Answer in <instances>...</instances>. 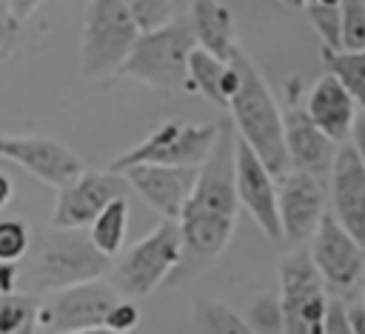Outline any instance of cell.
<instances>
[{"mask_svg": "<svg viewBox=\"0 0 365 334\" xmlns=\"http://www.w3.org/2000/svg\"><path fill=\"white\" fill-rule=\"evenodd\" d=\"M108 331L114 334H134L137 325H140V308L131 303V300H117L114 308L106 314V323H103Z\"/></svg>", "mask_w": 365, "mask_h": 334, "instance_id": "29", "label": "cell"}, {"mask_svg": "<svg viewBox=\"0 0 365 334\" xmlns=\"http://www.w3.org/2000/svg\"><path fill=\"white\" fill-rule=\"evenodd\" d=\"M0 334H43L40 297H31L26 291L0 294Z\"/></svg>", "mask_w": 365, "mask_h": 334, "instance_id": "23", "label": "cell"}, {"mask_svg": "<svg viewBox=\"0 0 365 334\" xmlns=\"http://www.w3.org/2000/svg\"><path fill=\"white\" fill-rule=\"evenodd\" d=\"M194 49V37L188 29V20H171L163 29L143 31L131 51L125 54L117 74L137 80L148 88L160 91H188L185 63Z\"/></svg>", "mask_w": 365, "mask_h": 334, "instance_id": "4", "label": "cell"}, {"mask_svg": "<svg viewBox=\"0 0 365 334\" xmlns=\"http://www.w3.org/2000/svg\"><path fill=\"white\" fill-rule=\"evenodd\" d=\"M325 334H354L345 317V303L328 300V314H325Z\"/></svg>", "mask_w": 365, "mask_h": 334, "instance_id": "31", "label": "cell"}, {"mask_svg": "<svg viewBox=\"0 0 365 334\" xmlns=\"http://www.w3.org/2000/svg\"><path fill=\"white\" fill-rule=\"evenodd\" d=\"M325 49H339V6H305L302 9Z\"/></svg>", "mask_w": 365, "mask_h": 334, "instance_id": "28", "label": "cell"}, {"mask_svg": "<svg viewBox=\"0 0 365 334\" xmlns=\"http://www.w3.org/2000/svg\"><path fill=\"white\" fill-rule=\"evenodd\" d=\"M20 285V265L17 263H0V294L17 291Z\"/></svg>", "mask_w": 365, "mask_h": 334, "instance_id": "33", "label": "cell"}, {"mask_svg": "<svg viewBox=\"0 0 365 334\" xmlns=\"http://www.w3.org/2000/svg\"><path fill=\"white\" fill-rule=\"evenodd\" d=\"M231 60L240 69V91L231 97V128L234 134L262 160V166L282 177L291 171L288 151H285V128H282V108L274 100L265 77L257 71V66L248 60L242 49L231 54Z\"/></svg>", "mask_w": 365, "mask_h": 334, "instance_id": "3", "label": "cell"}, {"mask_svg": "<svg viewBox=\"0 0 365 334\" xmlns=\"http://www.w3.org/2000/svg\"><path fill=\"white\" fill-rule=\"evenodd\" d=\"M17 265H20L17 291H26L31 297H46L60 288L103 277L108 260L91 246L86 231L46 228V231H34L29 254Z\"/></svg>", "mask_w": 365, "mask_h": 334, "instance_id": "2", "label": "cell"}, {"mask_svg": "<svg viewBox=\"0 0 365 334\" xmlns=\"http://www.w3.org/2000/svg\"><path fill=\"white\" fill-rule=\"evenodd\" d=\"M359 305H362V308H365V291H362V303H359Z\"/></svg>", "mask_w": 365, "mask_h": 334, "instance_id": "40", "label": "cell"}, {"mask_svg": "<svg viewBox=\"0 0 365 334\" xmlns=\"http://www.w3.org/2000/svg\"><path fill=\"white\" fill-rule=\"evenodd\" d=\"M71 334H114V331H108L106 325H97V328H83V331H71Z\"/></svg>", "mask_w": 365, "mask_h": 334, "instance_id": "37", "label": "cell"}, {"mask_svg": "<svg viewBox=\"0 0 365 334\" xmlns=\"http://www.w3.org/2000/svg\"><path fill=\"white\" fill-rule=\"evenodd\" d=\"M322 63H325L328 74L354 97V103L359 108H365V49L345 51V49L322 46Z\"/></svg>", "mask_w": 365, "mask_h": 334, "instance_id": "22", "label": "cell"}, {"mask_svg": "<svg viewBox=\"0 0 365 334\" xmlns=\"http://www.w3.org/2000/svg\"><path fill=\"white\" fill-rule=\"evenodd\" d=\"M128 6V14L134 20V26L143 31H154V29H163L168 26L174 17V0H125Z\"/></svg>", "mask_w": 365, "mask_h": 334, "instance_id": "26", "label": "cell"}, {"mask_svg": "<svg viewBox=\"0 0 365 334\" xmlns=\"http://www.w3.org/2000/svg\"><path fill=\"white\" fill-rule=\"evenodd\" d=\"M362 3H365V0H362Z\"/></svg>", "mask_w": 365, "mask_h": 334, "instance_id": "41", "label": "cell"}, {"mask_svg": "<svg viewBox=\"0 0 365 334\" xmlns=\"http://www.w3.org/2000/svg\"><path fill=\"white\" fill-rule=\"evenodd\" d=\"M299 80L294 77L288 83V94H285V111H282V128H285V151H288V166L291 171H302L311 174L317 180H328L334 157L339 151V146L325 137L305 114L302 100H299Z\"/></svg>", "mask_w": 365, "mask_h": 334, "instance_id": "10", "label": "cell"}, {"mask_svg": "<svg viewBox=\"0 0 365 334\" xmlns=\"http://www.w3.org/2000/svg\"><path fill=\"white\" fill-rule=\"evenodd\" d=\"M217 123H185V120H163L157 123L137 146L123 151L108 171L120 174L131 166H180L200 168L214 148Z\"/></svg>", "mask_w": 365, "mask_h": 334, "instance_id": "6", "label": "cell"}, {"mask_svg": "<svg viewBox=\"0 0 365 334\" xmlns=\"http://www.w3.org/2000/svg\"><path fill=\"white\" fill-rule=\"evenodd\" d=\"M11 197H14V183H11V177H9V174H3V171H0V211L11 203Z\"/></svg>", "mask_w": 365, "mask_h": 334, "instance_id": "36", "label": "cell"}, {"mask_svg": "<svg viewBox=\"0 0 365 334\" xmlns=\"http://www.w3.org/2000/svg\"><path fill=\"white\" fill-rule=\"evenodd\" d=\"M20 34V20L14 17V11L9 9L6 0H0V57L11 49V43Z\"/></svg>", "mask_w": 365, "mask_h": 334, "instance_id": "30", "label": "cell"}, {"mask_svg": "<svg viewBox=\"0 0 365 334\" xmlns=\"http://www.w3.org/2000/svg\"><path fill=\"white\" fill-rule=\"evenodd\" d=\"M188 29L194 46L214 54L217 60H231L237 46L234 14L222 0H188Z\"/></svg>", "mask_w": 365, "mask_h": 334, "instance_id": "19", "label": "cell"}, {"mask_svg": "<svg viewBox=\"0 0 365 334\" xmlns=\"http://www.w3.org/2000/svg\"><path fill=\"white\" fill-rule=\"evenodd\" d=\"M125 194V180L114 171H83L68 186L57 188L51 208V228L86 231L94 217L114 200Z\"/></svg>", "mask_w": 365, "mask_h": 334, "instance_id": "13", "label": "cell"}, {"mask_svg": "<svg viewBox=\"0 0 365 334\" xmlns=\"http://www.w3.org/2000/svg\"><path fill=\"white\" fill-rule=\"evenodd\" d=\"M0 157L20 166L34 180L51 186L54 191L68 186L74 177L86 171L80 154H74L66 143L37 134H0Z\"/></svg>", "mask_w": 365, "mask_h": 334, "instance_id": "11", "label": "cell"}, {"mask_svg": "<svg viewBox=\"0 0 365 334\" xmlns=\"http://www.w3.org/2000/svg\"><path fill=\"white\" fill-rule=\"evenodd\" d=\"M234 143L237 134L231 123H217V140L205 163L197 168L191 194L177 217L180 228V265L171 274V285L191 280L208 268L231 243L237 226V186H234Z\"/></svg>", "mask_w": 365, "mask_h": 334, "instance_id": "1", "label": "cell"}, {"mask_svg": "<svg viewBox=\"0 0 365 334\" xmlns=\"http://www.w3.org/2000/svg\"><path fill=\"white\" fill-rule=\"evenodd\" d=\"M120 177L163 220H177L180 211H182V206H185V200H188V194H191L197 168H180V166H131V168L120 171Z\"/></svg>", "mask_w": 365, "mask_h": 334, "instance_id": "17", "label": "cell"}, {"mask_svg": "<svg viewBox=\"0 0 365 334\" xmlns=\"http://www.w3.org/2000/svg\"><path fill=\"white\" fill-rule=\"evenodd\" d=\"M302 108H305L308 120L325 137H331L336 146H342L351 137V126H354V117L359 111V106L354 103V97L328 71L311 86V91L302 100Z\"/></svg>", "mask_w": 365, "mask_h": 334, "instance_id": "18", "label": "cell"}, {"mask_svg": "<svg viewBox=\"0 0 365 334\" xmlns=\"http://www.w3.org/2000/svg\"><path fill=\"white\" fill-rule=\"evenodd\" d=\"M137 37L140 29L125 0H88L80 31V71L86 77L117 74Z\"/></svg>", "mask_w": 365, "mask_h": 334, "instance_id": "5", "label": "cell"}, {"mask_svg": "<svg viewBox=\"0 0 365 334\" xmlns=\"http://www.w3.org/2000/svg\"><path fill=\"white\" fill-rule=\"evenodd\" d=\"M351 148L365 163V108H359L356 117H354V126H351Z\"/></svg>", "mask_w": 365, "mask_h": 334, "instance_id": "32", "label": "cell"}, {"mask_svg": "<svg viewBox=\"0 0 365 334\" xmlns=\"http://www.w3.org/2000/svg\"><path fill=\"white\" fill-rule=\"evenodd\" d=\"M308 260L319 274L322 285L331 288H354L365 271V248L334 220L331 211L322 214L319 226L308 240Z\"/></svg>", "mask_w": 365, "mask_h": 334, "instance_id": "12", "label": "cell"}, {"mask_svg": "<svg viewBox=\"0 0 365 334\" xmlns=\"http://www.w3.org/2000/svg\"><path fill=\"white\" fill-rule=\"evenodd\" d=\"M120 300L117 285L106 280H86L40 300V331L43 334H71L83 328H97L106 314Z\"/></svg>", "mask_w": 365, "mask_h": 334, "instance_id": "9", "label": "cell"}, {"mask_svg": "<svg viewBox=\"0 0 365 334\" xmlns=\"http://www.w3.org/2000/svg\"><path fill=\"white\" fill-rule=\"evenodd\" d=\"M31 231L23 220H0V263H20L29 254Z\"/></svg>", "mask_w": 365, "mask_h": 334, "instance_id": "27", "label": "cell"}, {"mask_svg": "<svg viewBox=\"0 0 365 334\" xmlns=\"http://www.w3.org/2000/svg\"><path fill=\"white\" fill-rule=\"evenodd\" d=\"M325 197H328L325 180H317L302 171H285L277 180V214H279L282 240L291 243L311 240L314 228L325 214Z\"/></svg>", "mask_w": 365, "mask_h": 334, "instance_id": "15", "label": "cell"}, {"mask_svg": "<svg viewBox=\"0 0 365 334\" xmlns=\"http://www.w3.org/2000/svg\"><path fill=\"white\" fill-rule=\"evenodd\" d=\"M282 6H288V9H302L305 6V0H279Z\"/></svg>", "mask_w": 365, "mask_h": 334, "instance_id": "39", "label": "cell"}, {"mask_svg": "<svg viewBox=\"0 0 365 334\" xmlns=\"http://www.w3.org/2000/svg\"><path fill=\"white\" fill-rule=\"evenodd\" d=\"M279 334H325L328 294L308 251H294L279 263Z\"/></svg>", "mask_w": 365, "mask_h": 334, "instance_id": "8", "label": "cell"}, {"mask_svg": "<svg viewBox=\"0 0 365 334\" xmlns=\"http://www.w3.org/2000/svg\"><path fill=\"white\" fill-rule=\"evenodd\" d=\"M234 186H237L240 206L251 214L257 228L271 243H279L282 228L277 214V180L240 137L234 143Z\"/></svg>", "mask_w": 365, "mask_h": 334, "instance_id": "14", "label": "cell"}, {"mask_svg": "<svg viewBox=\"0 0 365 334\" xmlns=\"http://www.w3.org/2000/svg\"><path fill=\"white\" fill-rule=\"evenodd\" d=\"M342 0H305V6H339ZM302 6V9H305Z\"/></svg>", "mask_w": 365, "mask_h": 334, "instance_id": "38", "label": "cell"}, {"mask_svg": "<svg viewBox=\"0 0 365 334\" xmlns=\"http://www.w3.org/2000/svg\"><path fill=\"white\" fill-rule=\"evenodd\" d=\"M325 183L334 220L365 248V163L351 148V143L339 146Z\"/></svg>", "mask_w": 365, "mask_h": 334, "instance_id": "16", "label": "cell"}, {"mask_svg": "<svg viewBox=\"0 0 365 334\" xmlns=\"http://www.w3.org/2000/svg\"><path fill=\"white\" fill-rule=\"evenodd\" d=\"M6 3H9V9L14 11V17H17L20 23H23L26 17H31V14L43 6V0H6Z\"/></svg>", "mask_w": 365, "mask_h": 334, "instance_id": "34", "label": "cell"}, {"mask_svg": "<svg viewBox=\"0 0 365 334\" xmlns=\"http://www.w3.org/2000/svg\"><path fill=\"white\" fill-rule=\"evenodd\" d=\"M182 243L177 220H160L154 231L140 237L117 263V291H125L128 297H148L163 283L171 280V274L180 265Z\"/></svg>", "mask_w": 365, "mask_h": 334, "instance_id": "7", "label": "cell"}, {"mask_svg": "<svg viewBox=\"0 0 365 334\" xmlns=\"http://www.w3.org/2000/svg\"><path fill=\"white\" fill-rule=\"evenodd\" d=\"M185 77H188V91L205 94L211 103H220L228 108L231 97L240 91V69L234 60H217L214 54L202 49H191L188 63H185Z\"/></svg>", "mask_w": 365, "mask_h": 334, "instance_id": "20", "label": "cell"}, {"mask_svg": "<svg viewBox=\"0 0 365 334\" xmlns=\"http://www.w3.org/2000/svg\"><path fill=\"white\" fill-rule=\"evenodd\" d=\"M345 317L354 334H365V308L362 305H345Z\"/></svg>", "mask_w": 365, "mask_h": 334, "instance_id": "35", "label": "cell"}, {"mask_svg": "<svg viewBox=\"0 0 365 334\" xmlns=\"http://www.w3.org/2000/svg\"><path fill=\"white\" fill-rule=\"evenodd\" d=\"M339 49L345 51L365 49V3L362 0L339 3Z\"/></svg>", "mask_w": 365, "mask_h": 334, "instance_id": "25", "label": "cell"}, {"mask_svg": "<svg viewBox=\"0 0 365 334\" xmlns=\"http://www.w3.org/2000/svg\"><path fill=\"white\" fill-rule=\"evenodd\" d=\"M88 240L91 246L106 257H117L123 251V243H125V234H128V200L125 194L123 197H114L97 217L94 223L88 226Z\"/></svg>", "mask_w": 365, "mask_h": 334, "instance_id": "21", "label": "cell"}, {"mask_svg": "<svg viewBox=\"0 0 365 334\" xmlns=\"http://www.w3.org/2000/svg\"><path fill=\"white\" fill-rule=\"evenodd\" d=\"M194 328L197 334H257L251 323L237 314L231 305L217 300H197L194 303Z\"/></svg>", "mask_w": 365, "mask_h": 334, "instance_id": "24", "label": "cell"}]
</instances>
